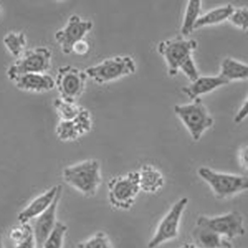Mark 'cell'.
<instances>
[{"label":"cell","mask_w":248,"mask_h":248,"mask_svg":"<svg viewBox=\"0 0 248 248\" xmlns=\"http://www.w3.org/2000/svg\"><path fill=\"white\" fill-rule=\"evenodd\" d=\"M188 202L187 198H182L172 206L158 224L154 235L148 242V248H157L178 237L180 222Z\"/></svg>","instance_id":"ba28073f"},{"label":"cell","mask_w":248,"mask_h":248,"mask_svg":"<svg viewBox=\"0 0 248 248\" xmlns=\"http://www.w3.org/2000/svg\"><path fill=\"white\" fill-rule=\"evenodd\" d=\"M54 108L62 121H69L76 118L82 108L76 106L75 103L67 102L62 98L56 99L54 101Z\"/></svg>","instance_id":"603a6c76"},{"label":"cell","mask_w":248,"mask_h":248,"mask_svg":"<svg viewBox=\"0 0 248 248\" xmlns=\"http://www.w3.org/2000/svg\"><path fill=\"white\" fill-rule=\"evenodd\" d=\"M201 9L202 1L200 0H190L188 2L182 27V34L184 36H189L194 31V26L201 16Z\"/></svg>","instance_id":"44dd1931"},{"label":"cell","mask_w":248,"mask_h":248,"mask_svg":"<svg viewBox=\"0 0 248 248\" xmlns=\"http://www.w3.org/2000/svg\"><path fill=\"white\" fill-rule=\"evenodd\" d=\"M198 175L210 186L218 200L232 197L248 188V179L245 176L220 173L209 167H201L198 170Z\"/></svg>","instance_id":"7a4b0ae2"},{"label":"cell","mask_w":248,"mask_h":248,"mask_svg":"<svg viewBox=\"0 0 248 248\" xmlns=\"http://www.w3.org/2000/svg\"><path fill=\"white\" fill-rule=\"evenodd\" d=\"M3 43L13 57L20 58L23 55V50L26 46V37L21 32L9 33L4 37Z\"/></svg>","instance_id":"7402d4cb"},{"label":"cell","mask_w":248,"mask_h":248,"mask_svg":"<svg viewBox=\"0 0 248 248\" xmlns=\"http://www.w3.org/2000/svg\"><path fill=\"white\" fill-rule=\"evenodd\" d=\"M63 178L73 188L87 197H93L101 183L100 164L97 160H86L65 168Z\"/></svg>","instance_id":"6da1fadb"},{"label":"cell","mask_w":248,"mask_h":248,"mask_svg":"<svg viewBox=\"0 0 248 248\" xmlns=\"http://www.w3.org/2000/svg\"><path fill=\"white\" fill-rule=\"evenodd\" d=\"M218 248H232V245L231 244V242L227 240V239H224L222 244L218 247Z\"/></svg>","instance_id":"4dcf8cb0"},{"label":"cell","mask_w":248,"mask_h":248,"mask_svg":"<svg viewBox=\"0 0 248 248\" xmlns=\"http://www.w3.org/2000/svg\"><path fill=\"white\" fill-rule=\"evenodd\" d=\"M67 231L68 226L65 223L57 221L54 231L49 235L42 248H63Z\"/></svg>","instance_id":"cb8c5ba5"},{"label":"cell","mask_w":248,"mask_h":248,"mask_svg":"<svg viewBox=\"0 0 248 248\" xmlns=\"http://www.w3.org/2000/svg\"><path fill=\"white\" fill-rule=\"evenodd\" d=\"M13 81L19 90L25 92L43 93L56 87V80L48 74H27L15 78Z\"/></svg>","instance_id":"9a60e30c"},{"label":"cell","mask_w":248,"mask_h":248,"mask_svg":"<svg viewBox=\"0 0 248 248\" xmlns=\"http://www.w3.org/2000/svg\"><path fill=\"white\" fill-rule=\"evenodd\" d=\"M230 21L236 27L240 28L243 31H246L248 28V11L247 7H241L233 9L232 15L229 17Z\"/></svg>","instance_id":"484cf974"},{"label":"cell","mask_w":248,"mask_h":248,"mask_svg":"<svg viewBox=\"0 0 248 248\" xmlns=\"http://www.w3.org/2000/svg\"><path fill=\"white\" fill-rule=\"evenodd\" d=\"M198 43L194 39L186 40L182 37L162 41L158 46V52L164 57L169 67L170 76L174 77L179 70L193 59V52L197 49Z\"/></svg>","instance_id":"5b68a950"},{"label":"cell","mask_w":248,"mask_h":248,"mask_svg":"<svg viewBox=\"0 0 248 248\" xmlns=\"http://www.w3.org/2000/svg\"><path fill=\"white\" fill-rule=\"evenodd\" d=\"M0 248H4V245H3V241H2V237H1V235H0Z\"/></svg>","instance_id":"d6a6232c"},{"label":"cell","mask_w":248,"mask_h":248,"mask_svg":"<svg viewBox=\"0 0 248 248\" xmlns=\"http://www.w3.org/2000/svg\"><path fill=\"white\" fill-rule=\"evenodd\" d=\"M194 237L199 248H218L224 238L205 227L198 226L194 230Z\"/></svg>","instance_id":"ffe728a7"},{"label":"cell","mask_w":248,"mask_h":248,"mask_svg":"<svg viewBox=\"0 0 248 248\" xmlns=\"http://www.w3.org/2000/svg\"><path fill=\"white\" fill-rule=\"evenodd\" d=\"M140 191L147 194H155L163 188L165 184L162 173L150 165H145L138 171Z\"/></svg>","instance_id":"e0dca14e"},{"label":"cell","mask_w":248,"mask_h":248,"mask_svg":"<svg viewBox=\"0 0 248 248\" xmlns=\"http://www.w3.org/2000/svg\"><path fill=\"white\" fill-rule=\"evenodd\" d=\"M181 248H199V247H198V246H196V245H194V244L187 243V244H185L184 246H182Z\"/></svg>","instance_id":"1f68e13d"},{"label":"cell","mask_w":248,"mask_h":248,"mask_svg":"<svg viewBox=\"0 0 248 248\" xmlns=\"http://www.w3.org/2000/svg\"><path fill=\"white\" fill-rule=\"evenodd\" d=\"M238 159H239V163L242 166L243 169H247V147H244L240 153H239V156H238Z\"/></svg>","instance_id":"f546056e"},{"label":"cell","mask_w":248,"mask_h":248,"mask_svg":"<svg viewBox=\"0 0 248 248\" xmlns=\"http://www.w3.org/2000/svg\"><path fill=\"white\" fill-rule=\"evenodd\" d=\"M87 84V74L72 66L61 67L58 70L56 87L63 100L71 103L82 94Z\"/></svg>","instance_id":"30bf717a"},{"label":"cell","mask_w":248,"mask_h":248,"mask_svg":"<svg viewBox=\"0 0 248 248\" xmlns=\"http://www.w3.org/2000/svg\"><path fill=\"white\" fill-rule=\"evenodd\" d=\"M15 248H36L34 233L32 232L24 238L15 242Z\"/></svg>","instance_id":"4316f807"},{"label":"cell","mask_w":248,"mask_h":248,"mask_svg":"<svg viewBox=\"0 0 248 248\" xmlns=\"http://www.w3.org/2000/svg\"><path fill=\"white\" fill-rule=\"evenodd\" d=\"M52 53L46 47H37L25 52L8 69L7 77L13 80L27 74H46L51 68Z\"/></svg>","instance_id":"52a82bcc"},{"label":"cell","mask_w":248,"mask_h":248,"mask_svg":"<svg viewBox=\"0 0 248 248\" xmlns=\"http://www.w3.org/2000/svg\"><path fill=\"white\" fill-rule=\"evenodd\" d=\"M62 194H63V188L59 191L56 199L49 208L42 215H40L39 217L34 218L32 229L36 242V248H42L43 244L55 229L57 223V209Z\"/></svg>","instance_id":"7c38bea8"},{"label":"cell","mask_w":248,"mask_h":248,"mask_svg":"<svg viewBox=\"0 0 248 248\" xmlns=\"http://www.w3.org/2000/svg\"><path fill=\"white\" fill-rule=\"evenodd\" d=\"M219 76L229 82L235 79H245L248 77V66L232 58H226L221 63Z\"/></svg>","instance_id":"d6986e66"},{"label":"cell","mask_w":248,"mask_h":248,"mask_svg":"<svg viewBox=\"0 0 248 248\" xmlns=\"http://www.w3.org/2000/svg\"><path fill=\"white\" fill-rule=\"evenodd\" d=\"M229 84L225 78L221 76L216 77H199L195 81L188 87L182 89V92L188 95L192 100L199 98L202 94L209 93L217 88Z\"/></svg>","instance_id":"2e32d148"},{"label":"cell","mask_w":248,"mask_h":248,"mask_svg":"<svg viewBox=\"0 0 248 248\" xmlns=\"http://www.w3.org/2000/svg\"><path fill=\"white\" fill-rule=\"evenodd\" d=\"M78 248H112V243L107 233L98 232L89 239L78 243Z\"/></svg>","instance_id":"d4e9b609"},{"label":"cell","mask_w":248,"mask_h":248,"mask_svg":"<svg viewBox=\"0 0 248 248\" xmlns=\"http://www.w3.org/2000/svg\"><path fill=\"white\" fill-rule=\"evenodd\" d=\"M89 51H90V45L85 40L79 41V42H78L73 48V53H76L77 55H80V56L88 54Z\"/></svg>","instance_id":"83f0119b"},{"label":"cell","mask_w":248,"mask_h":248,"mask_svg":"<svg viewBox=\"0 0 248 248\" xmlns=\"http://www.w3.org/2000/svg\"><path fill=\"white\" fill-rule=\"evenodd\" d=\"M63 188L61 185L54 186L50 190L45 192L44 194L40 195L36 199H34L29 205L19 213L18 220L20 223H28L30 220L36 218L40 215H42L49 206L52 204L54 200L56 199L59 191Z\"/></svg>","instance_id":"5bb4252c"},{"label":"cell","mask_w":248,"mask_h":248,"mask_svg":"<svg viewBox=\"0 0 248 248\" xmlns=\"http://www.w3.org/2000/svg\"><path fill=\"white\" fill-rule=\"evenodd\" d=\"M92 21H84L78 15H72L69 18L67 25L56 33L55 39L61 46L62 52L66 55H70L73 53L74 46L79 41L84 40L85 36L92 30Z\"/></svg>","instance_id":"8fae6325"},{"label":"cell","mask_w":248,"mask_h":248,"mask_svg":"<svg viewBox=\"0 0 248 248\" xmlns=\"http://www.w3.org/2000/svg\"><path fill=\"white\" fill-rule=\"evenodd\" d=\"M174 111L187 127L195 141H199L202 134L215 123L214 118L210 115L200 97L189 105L176 106Z\"/></svg>","instance_id":"3957f363"},{"label":"cell","mask_w":248,"mask_h":248,"mask_svg":"<svg viewBox=\"0 0 248 248\" xmlns=\"http://www.w3.org/2000/svg\"><path fill=\"white\" fill-rule=\"evenodd\" d=\"M247 108H248V101L246 99L243 102L242 107L239 108V110L237 111V113H236V115L234 117V122L235 123H240V122H242L247 117V114H248Z\"/></svg>","instance_id":"f1b7e54d"},{"label":"cell","mask_w":248,"mask_h":248,"mask_svg":"<svg viewBox=\"0 0 248 248\" xmlns=\"http://www.w3.org/2000/svg\"><path fill=\"white\" fill-rule=\"evenodd\" d=\"M233 9L234 8L231 4H227V5L213 9L210 12L205 13L204 15L200 16L194 26V30L204 27V26L218 24L225 21V20L229 19V17L232 15Z\"/></svg>","instance_id":"ac0fdd59"},{"label":"cell","mask_w":248,"mask_h":248,"mask_svg":"<svg viewBox=\"0 0 248 248\" xmlns=\"http://www.w3.org/2000/svg\"><path fill=\"white\" fill-rule=\"evenodd\" d=\"M135 63L131 57L118 56L87 69L85 73L87 77L95 80L97 84H106L122 77L132 75L135 73Z\"/></svg>","instance_id":"8992f818"},{"label":"cell","mask_w":248,"mask_h":248,"mask_svg":"<svg viewBox=\"0 0 248 248\" xmlns=\"http://www.w3.org/2000/svg\"><path fill=\"white\" fill-rule=\"evenodd\" d=\"M108 200L118 210H129L134 204L140 192L138 172H130L125 176L115 177L108 182Z\"/></svg>","instance_id":"277c9868"},{"label":"cell","mask_w":248,"mask_h":248,"mask_svg":"<svg viewBox=\"0 0 248 248\" xmlns=\"http://www.w3.org/2000/svg\"><path fill=\"white\" fill-rule=\"evenodd\" d=\"M197 225L209 229L227 240L242 236L245 233L243 217L236 211L215 217L202 216L197 219Z\"/></svg>","instance_id":"9c48e42d"},{"label":"cell","mask_w":248,"mask_h":248,"mask_svg":"<svg viewBox=\"0 0 248 248\" xmlns=\"http://www.w3.org/2000/svg\"><path fill=\"white\" fill-rule=\"evenodd\" d=\"M92 116L89 110L81 108L79 114L69 121H61L56 128V134L62 141L76 140L92 129Z\"/></svg>","instance_id":"4fadbf2b"}]
</instances>
